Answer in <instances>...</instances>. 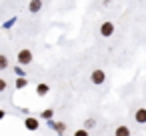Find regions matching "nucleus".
Segmentation results:
<instances>
[{
    "label": "nucleus",
    "mask_w": 146,
    "mask_h": 136,
    "mask_svg": "<svg viewBox=\"0 0 146 136\" xmlns=\"http://www.w3.org/2000/svg\"><path fill=\"white\" fill-rule=\"evenodd\" d=\"M40 8H42V2H38V0H34V2H30V4H28V10H30L32 14H36Z\"/></svg>",
    "instance_id": "423d86ee"
},
{
    "label": "nucleus",
    "mask_w": 146,
    "mask_h": 136,
    "mask_svg": "<svg viewBox=\"0 0 146 136\" xmlns=\"http://www.w3.org/2000/svg\"><path fill=\"white\" fill-rule=\"evenodd\" d=\"M26 84H28V80H26V78H18V80H16V86H18V88H24Z\"/></svg>",
    "instance_id": "9b49d317"
},
{
    "label": "nucleus",
    "mask_w": 146,
    "mask_h": 136,
    "mask_svg": "<svg viewBox=\"0 0 146 136\" xmlns=\"http://www.w3.org/2000/svg\"><path fill=\"white\" fill-rule=\"evenodd\" d=\"M84 126H86L84 130L88 132L90 128H94V126H96V120H94V118H88V120H84Z\"/></svg>",
    "instance_id": "9d476101"
},
{
    "label": "nucleus",
    "mask_w": 146,
    "mask_h": 136,
    "mask_svg": "<svg viewBox=\"0 0 146 136\" xmlns=\"http://www.w3.org/2000/svg\"><path fill=\"white\" fill-rule=\"evenodd\" d=\"M24 124H26L28 130H36V128H38V120H36V118H26Z\"/></svg>",
    "instance_id": "0eeeda50"
},
{
    "label": "nucleus",
    "mask_w": 146,
    "mask_h": 136,
    "mask_svg": "<svg viewBox=\"0 0 146 136\" xmlns=\"http://www.w3.org/2000/svg\"><path fill=\"white\" fill-rule=\"evenodd\" d=\"M4 118V110H0V120H2Z\"/></svg>",
    "instance_id": "dca6fc26"
},
{
    "label": "nucleus",
    "mask_w": 146,
    "mask_h": 136,
    "mask_svg": "<svg viewBox=\"0 0 146 136\" xmlns=\"http://www.w3.org/2000/svg\"><path fill=\"white\" fill-rule=\"evenodd\" d=\"M74 136H88V132L82 128V130H76V132H74Z\"/></svg>",
    "instance_id": "f8f14e48"
},
{
    "label": "nucleus",
    "mask_w": 146,
    "mask_h": 136,
    "mask_svg": "<svg viewBox=\"0 0 146 136\" xmlns=\"http://www.w3.org/2000/svg\"><path fill=\"white\" fill-rule=\"evenodd\" d=\"M114 134H116V136H130V128H128V126H116Z\"/></svg>",
    "instance_id": "39448f33"
},
{
    "label": "nucleus",
    "mask_w": 146,
    "mask_h": 136,
    "mask_svg": "<svg viewBox=\"0 0 146 136\" xmlns=\"http://www.w3.org/2000/svg\"><path fill=\"white\" fill-rule=\"evenodd\" d=\"M48 90H50V88H48V84H38V86H36V92H38L40 96H46V94H48Z\"/></svg>",
    "instance_id": "6e6552de"
},
{
    "label": "nucleus",
    "mask_w": 146,
    "mask_h": 136,
    "mask_svg": "<svg viewBox=\"0 0 146 136\" xmlns=\"http://www.w3.org/2000/svg\"><path fill=\"white\" fill-rule=\"evenodd\" d=\"M90 80H92V84H104V80H106V72L104 70H100V68H96V70H92V74H90Z\"/></svg>",
    "instance_id": "f257e3e1"
},
{
    "label": "nucleus",
    "mask_w": 146,
    "mask_h": 136,
    "mask_svg": "<svg viewBox=\"0 0 146 136\" xmlns=\"http://www.w3.org/2000/svg\"><path fill=\"white\" fill-rule=\"evenodd\" d=\"M32 58H34V56H32V52H30L28 48H22V50L18 52V62H20L22 66L30 64V62H32Z\"/></svg>",
    "instance_id": "f03ea898"
},
{
    "label": "nucleus",
    "mask_w": 146,
    "mask_h": 136,
    "mask_svg": "<svg viewBox=\"0 0 146 136\" xmlns=\"http://www.w3.org/2000/svg\"><path fill=\"white\" fill-rule=\"evenodd\" d=\"M100 34L106 36V38L112 36V34H114V24H112V22H102V24H100Z\"/></svg>",
    "instance_id": "7ed1b4c3"
},
{
    "label": "nucleus",
    "mask_w": 146,
    "mask_h": 136,
    "mask_svg": "<svg viewBox=\"0 0 146 136\" xmlns=\"http://www.w3.org/2000/svg\"><path fill=\"white\" fill-rule=\"evenodd\" d=\"M54 128H56V130H60V132H62V130H64V124H62V122H56V124H54Z\"/></svg>",
    "instance_id": "4468645a"
},
{
    "label": "nucleus",
    "mask_w": 146,
    "mask_h": 136,
    "mask_svg": "<svg viewBox=\"0 0 146 136\" xmlns=\"http://www.w3.org/2000/svg\"><path fill=\"white\" fill-rule=\"evenodd\" d=\"M42 116H44V118H50V116H52V110H44Z\"/></svg>",
    "instance_id": "2eb2a0df"
},
{
    "label": "nucleus",
    "mask_w": 146,
    "mask_h": 136,
    "mask_svg": "<svg viewBox=\"0 0 146 136\" xmlns=\"http://www.w3.org/2000/svg\"><path fill=\"white\" fill-rule=\"evenodd\" d=\"M2 90H6V80L0 78V92H2Z\"/></svg>",
    "instance_id": "ddd939ff"
},
{
    "label": "nucleus",
    "mask_w": 146,
    "mask_h": 136,
    "mask_svg": "<svg viewBox=\"0 0 146 136\" xmlns=\"http://www.w3.org/2000/svg\"><path fill=\"white\" fill-rule=\"evenodd\" d=\"M8 68V56L0 54V70H6Z\"/></svg>",
    "instance_id": "1a4fd4ad"
},
{
    "label": "nucleus",
    "mask_w": 146,
    "mask_h": 136,
    "mask_svg": "<svg viewBox=\"0 0 146 136\" xmlns=\"http://www.w3.org/2000/svg\"><path fill=\"white\" fill-rule=\"evenodd\" d=\"M134 120H136L138 124H146V108H138V110L134 112Z\"/></svg>",
    "instance_id": "20e7f679"
}]
</instances>
